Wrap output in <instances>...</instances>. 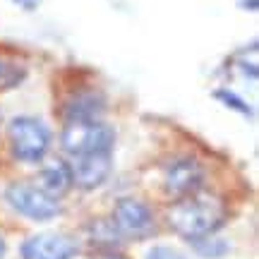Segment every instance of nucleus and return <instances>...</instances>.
I'll return each mask as SVG.
<instances>
[{"instance_id": "f257e3e1", "label": "nucleus", "mask_w": 259, "mask_h": 259, "mask_svg": "<svg viewBox=\"0 0 259 259\" xmlns=\"http://www.w3.org/2000/svg\"><path fill=\"white\" fill-rule=\"evenodd\" d=\"M226 216H228V209L221 197L202 192V190L180 197L168 209L170 228L187 240H199V238L213 235L226 223Z\"/></svg>"}, {"instance_id": "f03ea898", "label": "nucleus", "mask_w": 259, "mask_h": 259, "mask_svg": "<svg viewBox=\"0 0 259 259\" xmlns=\"http://www.w3.org/2000/svg\"><path fill=\"white\" fill-rule=\"evenodd\" d=\"M115 135L99 120H67L63 130V149L70 156L106 154L111 151Z\"/></svg>"}, {"instance_id": "7ed1b4c3", "label": "nucleus", "mask_w": 259, "mask_h": 259, "mask_svg": "<svg viewBox=\"0 0 259 259\" xmlns=\"http://www.w3.org/2000/svg\"><path fill=\"white\" fill-rule=\"evenodd\" d=\"M8 139H10V149L19 161H27V163H36L46 156L48 144H51V132L41 120L36 118H15L8 127Z\"/></svg>"}, {"instance_id": "20e7f679", "label": "nucleus", "mask_w": 259, "mask_h": 259, "mask_svg": "<svg viewBox=\"0 0 259 259\" xmlns=\"http://www.w3.org/2000/svg\"><path fill=\"white\" fill-rule=\"evenodd\" d=\"M5 199L15 211L24 213L27 219H34V221H48V219L60 213L58 197L48 194L46 190H41L36 185H29V183L10 185L8 192H5Z\"/></svg>"}, {"instance_id": "39448f33", "label": "nucleus", "mask_w": 259, "mask_h": 259, "mask_svg": "<svg viewBox=\"0 0 259 259\" xmlns=\"http://www.w3.org/2000/svg\"><path fill=\"white\" fill-rule=\"evenodd\" d=\"M113 226L120 233V238H132V240H144L156 231L154 213L149 211V206L132 197L118 199L113 209Z\"/></svg>"}, {"instance_id": "423d86ee", "label": "nucleus", "mask_w": 259, "mask_h": 259, "mask_svg": "<svg viewBox=\"0 0 259 259\" xmlns=\"http://www.w3.org/2000/svg\"><path fill=\"white\" fill-rule=\"evenodd\" d=\"M74 254L77 242L65 233H38L22 245L24 259H72Z\"/></svg>"}, {"instance_id": "0eeeda50", "label": "nucleus", "mask_w": 259, "mask_h": 259, "mask_svg": "<svg viewBox=\"0 0 259 259\" xmlns=\"http://www.w3.org/2000/svg\"><path fill=\"white\" fill-rule=\"evenodd\" d=\"M70 166V176H72V183L79 185L82 190H94V187L103 185L108 176H111L113 168V158L111 151L106 154H87V156H72V163Z\"/></svg>"}, {"instance_id": "6e6552de", "label": "nucleus", "mask_w": 259, "mask_h": 259, "mask_svg": "<svg viewBox=\"0 0 259 259\" xmlns=\"http://www.w3.org/2000/svg\"><path fill=\"white\" fill-rule=\"evenodd\" d=\"M202 183H204V170L194 158H187V156L176 158V161L166 168L163 185H166V192L170 194V197H176V199L202 190Z\"/></svg>"}, {"instance_id": "1a4fd4ad", "label": "nucleus", "mask_w": 259, "mask_h": 259, "mask_svg": "<svg viewBox=\"0 0 259 259\" xmlns=\"http://www.w3.org/2000/svg\"><path fill=\"white\" fill-rule=\"evenodd\" d=\"M101 111H103V96L96 92L77 94L65 106L67 120H99Z\"/></svg>"}, {"instance_id": "9d476101", "label": "nucleus", "mask_w": 259, "mask_h": 259, "mask_svg": "<svg viewBox=\"0 0 259 259\" xmlns=\"http://www.w3.org/2000/svg\"><path fill=\"white\" fill-rule=\"evenodd\" d=\"M38 183H41V190H46V192L53 194V197H60V194H65L72 187L70 166L63 163V161H51V163H46V166L41 168Z\"/></svg>"}, {"instance_id": "9b49d317", "label": "nucleus", "mask_w": 259, "mask_h": 259, "mask_svg": "<svg viewBox=\"0 0 259 259\" xmlns=\"http://www.w3.org/2000/svg\"><path fill=\"white\" fill-rule=\"evenodd\" d=\"M92 240L99 242V245H103V247H108V245H113V242L120 240V233L115 231V226L111 223H103V221H96L92 226Z\"/></svg>"}, {"instance_id": "f8f14e48", "label": "nucleus", "mask_w": 259, "mask_h": 259, "mask_svg": "<svg viewBox=\"0 0 259 259\" xmlns=\"http://www.w3.org/2000/svg\"><path fill=\"white\" fill-rule=\"evenodd\" d=\"M192 242L197 247V252L204 254V257H221L226 252V242L213 240V235H206V238H199V240H192Z\"/></svg>"}, {"instance_id": "ddd939ff", "label": "nucleus", "mask_w": 259, "mask_h": 259, "mask_svg": "<svg viewBox=\"0 0 259 259\" xmlns=\"http://www.w3.org/2000/svg\"><path fill=\"white\" fill-rule=\"evenodd\" d=\"M219 99H221L223 103H228V106H233L235 111H240L242 115H250V106H245V103L238 99V96H233L231 92L226 94V92H219Z\"/></svg>"}, {"instance_id": "4468645a", "label": "nucleus", "mask_w": 259, "mask_h": 259, "mask_svg": "<svg viewBox=\"0 0 259 259\" xmlns=\"http://www.w3.org/2000/svg\"><path fill=\"white\" fill-rule=\"evenodd\" d=\"M147 259H185V257L178 250H170V247H154L147 254Z\"/></svg>"}, {"instance_id": "2eb2a0df", "label": "nucleus", "mask_w": 259, "mask_h": 259, "mask_svg": "<svg viewBox=\"0 0 259 259\" xmlns=\"http://www.w3.org/2000/svg\"><path fill=\"white\" fill-rule=\"evenodd\" d=\"M17 5H22V8H27V10H31V8H36L41 0H15Z\"/></svg>"}, {"instance_id": "dca6fc26", "label": "nucleus", "mask_w": 259, "mask_h": 259, "mask_svg": "<svg viewBox=\"0 0 259 259\" xmlns=\"http://www.w3.org/2000/svg\"><path fill=\"white\" fill-rule=\"evenodd\" d=\"M96 259H125V257H120V254H113V252H103V254H99Z\"/></svg>"}, {"instance_id": "f3484780", "label": "nucleus", "mask_w": 259, "mask_h": 259, "mask_svg": "<svg viewBox=\"0 0 259 259\" xmlns=\"http://www.w3.org/2000/svg\"><path fill=\"white\" fill-rule=\"evenodd\" d=\"M3 254H5V240L0 238V257H3Z\"/></svg>"}]
</instances>
